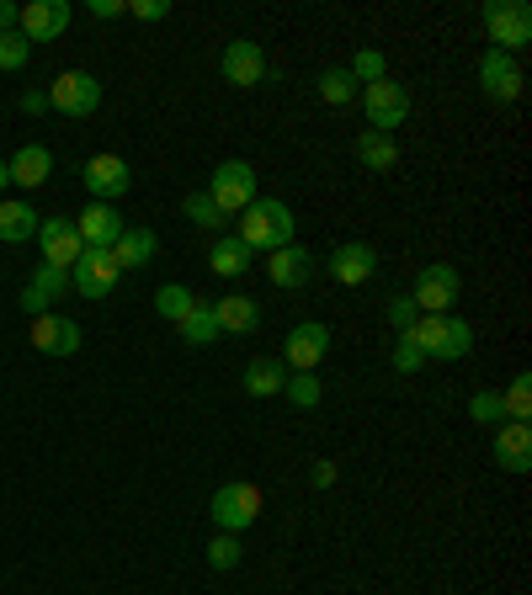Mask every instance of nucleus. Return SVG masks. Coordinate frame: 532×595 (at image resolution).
I'll list each match as a JSON object with an SVG mask.
<instances>
[{"label": "nucleus", "instance_id": "obj_37", "mask_svg": "<svg viewBox=\"0 0 532 595\" xmlns=\"http://www.w3.org/2000/svg\"><path fill=\"white\" fill-rule=\"evenodd\" d=\"M27 59H32V43L22 32H0V70H22Z\"/></svg>", "mask_w": 532, "mask_h": 595}, {"label": "nucleus", "instance_id": "obj_36", "mask_svg": "<svg viewBox=\"0 0 532 595\" xmlns=\"http://www.w3.org/2000/svg\"><path fill=\"white\" fill-rule=\"evenodd\" d=\"M283 394H288L298 409H315L319 405V378L315 373H293V378L283 383Z\"/></svg>", "mask_w": 532, "mask_h": 595}, {"label": "nucleus", "instance_id": "obj_41", "mask_svg": "<svg viewBox=\"0 0 532 595\" xmlns=\"http://www.w3.org/2000/svg\"><path fill=\"white\" fill-rule=\"evenodd\" d=\"M128 11H134L139 22H166V17H170V0H134Z\"/></svg>", "mask_w": 532, "mask_h": 595}, {"label": "nucleus", "instance_id": "obj_27", "mask_svg": "<svg viewBox=\"0 0 532 595\" xmlns=\"http://www.w3.org/2000/svg\"><path fill=\"white\" fill-rule=\"evenodd\" d=\"M208 266H214L218 277H245V266H250V250H245L235 235H224L214 250H208Z\"/></svg>", "mask_w": 532, "mask_h": 595}, {"label": "nucleus", "instance_id": "obj_35", "mask_svg": "<svg viewBox=\"0 0 532 595\" xmlns=\"http://www.w3.org/2000/svg\"><path fill=\"white\" fill-rule=\"evenodd\" d=\"M352 80H357V86H373V80H388V65H384V53H378V48H363V53H357V59H352Z\"/></svg>", "mask_w": 532, "mask_h": 595}, {"label": "nucleus", "instance_id": "obj_15", "mask_svg": "<svg viewBox=\"0 0 532 595\" xmlns=\"http://www.w3.org/2000/svg\"><path fill=\"white\" fill-rule=\"evenodd\" d=\"M480 86L490 101H516V96H522V65H516V53L490 48L480 59Z\"/></svg>", "mask_w": 532, "mask_h": 595}, {"label": "nucleus", "instance_id": "obj_28", "mask_svg": "<svg viewBox=\"0 0 532 595\" xmlns=\"http://www.w3.org/2000/svg\"><path fill=\"white\" fill-rule=\"evenodd\" d=\"M176 330H181V340H187V346H214L218 335V319H214V309H208V304H197L193 314H187V319H181V325H176Z\"/></svg>", "mask_w": 532, "mask_h": 595}, {"label": "nucleus", "instance_id": "obj_1", "mask_svg": "<svg viewBox=\"0 0 532 595\" xmlns=\"http://www.w3.org/2000/svg\"><path fill=\"white\" fill-rule=\"evenodd\" d=\"M235 239H240L245 250H283V245H293V214L288 202H277V197H256L250 208L240 214V229H235Z\"/></svg>", "mask_w": 532, "mask_h": 595}, {"label": "nucleus", "instance_id": "obj_14", "mask_svg": "<svg viewBox=\"0 0 532 595\" xmlns=\"http://www.w3.org/2000/svg\"><path fill=\"white\" fill-rule=\"evenodd\" d=\"M65 27H70V0H27L17 32H22L27 43H49Z\"/></svg>", "mask_w": 532, "mask_h": 595}, {"label": "nucleus", "instance_id": "obj_32", "mask_svg": "<svg viewBox=\"0 0 532 595\" xmlns=\"http://www.w3.org/2000/svg\"><path fill=\"white\" fill-rule=\"evenodd\" d=\"M32 292H38V298H43V304H53V298H65V292H75L70 287V271H59V266H43L38 261V271H32Z\"/></svg>", "mask_w": 532, "mask_h": 595}, {"label": "nucleus", "instance_id": "obj_33", "mask_svg": "<svg viewBox=\"0 0 532 595\" xmlns=\"http://www.w3.org/2000/svg\"><path fill=\"white\" fill-rule=\"evenodd\" d=\"M357 91H363V86H357V80H352L346 70H325V75H319V96H325L331 107H346V101H352Z\"/></svg>", "mask_w": 532, "mask_h": 595}, {"label": "nucleus", "instance_id": "obj_11", "mask_svg": "<svg viewBox=\"0 0 532 595\" xmlns=\"http://www.w3.org/2000/svg\"><path fill=\"white\" fill-rule=\"evenodd\" d=\"M415 309H426V314H447L453 304H459V271L447 261H436V266H426L421 277H415Z\"/></svg>", "mask_w": 532, "mask_h": 595}, {"label": "nucleus", "instance_id": "obj_20", "mask_svg": "<svg viewBox=\"0 0 532 595\" xmlns=\"http://www.w3.org/2000/svg\"><path fill=\"white\" fill-rule=\"evenodd\" d=\"M490 453H495V463H501L506 474H528L532 468V430L511 420V426L495 430V447H490Z\"/></svg>", "mask_w": 532, "mask_h": 595}, {"label": "nucleus", "instance_id": "obj_8", "mask_svg": "<svg viewBox=\"0 0 532 595\" xmlns=\"http://www.w3.org/2000/svg\"><path fill=\"white\" fill-rule=\"evenodd\" d=\"M38 250H43V266L70 271V266L86 256V245L75 235V218H43V224H38Z\"/></svg>", "mask_w": 532, "mask_h": 595}, {"label": "nucleus", "instance_id": "obj_2", "mask_svg": "<svg viewBox=\"0 0 532 595\" xmlns=\"http://www.w3.org/2000/svg\"><path fill=\"white\" fill-rule=\"evenodd\" d=\"M411 340L421 346V357H436V361H459L474 351L469 319H453V314H421L411 325Z\"/></svg>", "mask_w": 532, "mask_h": 595}, {"label": "nucleus", "instance_id": "obj_10", "mask_svg": "<svg viewBox=\"0 0 532 595\" xmlns=\"http://www.w3.org/2000/svg\"><path fill=\"white\" fill-rule=\"evenodd\" d=\"M122 229H128V224L118 218V208H112V202H86V208L75 214V235H80V245H86V250H112Z\"/></svg>", "mask_w": 532, "mask_h": 595}, {"label": "nucleus", "instance_id": "obj_42", "mask_svg": "<svg viewBox=\"0 0 532 595\" xmlns=\"http://www.w3.org/2000/svg\"><path fill=\"white\" fill-rule=\"evenodd\" d=\"M309 484H315V489H331V484H336V463H331V457H319L315 474H309Z\"/></svg>", "mask_w": 532, "mask_h": 595}, {"label": "nucleus", "instance_id": "obj_23", "mask_svg": "<svg viewBox=\"0 0 532 595\" xmlns=\"http://www.w3.org/2000/svg\"><path fill=\"white\" fill-rule=\"evenodd\" d=\"M283 383H288V367L277 357H256L245 367V394L250 399H272V394H283Z\"/></svg>", "mask_w": 532, "mask_h": 595}, {"label": "nucleus", "instance_id": "obj_30", "mask_svg": "<svg viewBox=\"0 0 532 595\" xmlns=\"http://www.w3.org/2000/svg\"><path fill=\"white\" fill-rule=\"evenodd\" d=\"M501 409H506V420L528 426V415H532V378L528 373H516V378H511V388L501 394Z\"/></svg>", "mask_w": 532, "mask_h": 595}, {"label": "nucleus", "instance_id": "obj_6", "mask_svg": "<svg viewBox=\"0 0 532 595\" xmlns=\"http://www.w3.org/2000/svg\"><path fill=\"white\" fill-rule=\"evenodd\" d=\"M208 516L218 522V532L240 537L245 526H256V516H262V489L256 484H224L214 495V505H208Z\"/></svg>", "mask_w": 532, "mask_h": 595}, {"label": "nucleus", "instance_id": "obj_3", "mask_svg": "<svg viewBox=\"0 0 532 595\" xmlns=\"http://www.w3.org/2000/svg\"><path fill=\"white\" fill-rule=\"evenodd\" d=\"M208 197H214L229 218H240L245 208L256 202V170L245 166V160H218L214 176H208Z\"/></svg>", "mask_w": 532, "mask_h": 595}, {"label": "nucleus", "instance_id": "obj_4", "mask_svg": "<svg viewBox=\"0 0 532 595\" xmlns=\"http://www.w3.org/2000/svg\"><path fill=\"white\" fill-rule=\"evenodd\" d=\"M484 32L501 53H516V48L532 43V11L522 0H490L484 6Z\"/></svg>", "mask_w": 532, "mask_h": 595}, {"label": "nucleus", "instance_id": "obj_9", "mask_svg": "<svg viewBox=\"0 0 532 595\" xmlns=\"http://www.w3.org/2000/svg\"><path fill=\"white\" fill-rule=\"evenodd\" d=\"M325 357H331V330H325L319 319H304V325H293V330H288V357H283V367H293V373H315Z\"/></svg>", "mask_w": 532, "mask_h": 595}, {"label": "nucleus", "instance_id": "obj_26", "mask_svg": "<svg viewBox=\"0 0 532 595\" xmlns=\"http://www.w3.org/2000/svg\"><path fill=\"white\" fill-rule=\"evenodd\" d=\"M357 160H363L367 170H394L400 166V143H394V133H373V128H367L363 139H357Z\"/></svg>", "mask_w": 532, "mask_h": 595}, {"label": "nucleus", "instance_id": "obj_22", "mask_svg": "<svg viewBox=\"0 0 532 595\" xmlns=\"http://www.w3.org/2000/svg\"><path fill=\"white\" fill-rule=\"evenodd\" d=\"M6 166H11V181H17V187H43V181H49V170H53V155L49 149H43V143H22V149H17V160H6Z\"/></svg>", "mask_w": 532, "mask_h": 595}, {"label": "nucleus", "instance_id": "obj_40", "mask_svg": "<svg viewBox=\"0 0 532 595\" xmlns=\"http://www.w3.org/2000/svg\"><path fill=\"white\" fill-rule=\"evenodd\" d=\"M415 319H421V309H415V298H394V304H388V325H394L400 335H411Z\"/></svg>", "mask_w": 532, "mask_h": 595}, {"label": "nucleus", "instance_id": "obj_25", "mask_svg": "<svg viewBox=\"0 0 532 595\" xmlns=\"http://www.w3.org/2000/svg\"><path fill=\"white\" fill-rule=\"evenodd\" d=\"M43 218L32 214V202H0V245H22L38 235Z\"/></svg>", "mask_w": 532, "mask_h": 595}, {"label": "nucleus", "instance_id": "obj_43", "mask_svg": "<svg viewBox=\"0 0 532 595\" xmlns=\"http://www.w3.org/2000/svg\"><path fill=\"white\" fill-rule=\"evenodd\" d=\"M49 107H53L49 91H27L22 96V112H27V118H38V112H49Z\"/></svg>", "mask_w": 532, "mask_h": 595}, {"label": "nucleus", "instance_id": "obj_29", "mask_svg": "<svg viewBox=\"0 0 532 595\" xmlns=\"http://www.w3.org/2000/svg\"><path fill=\"white\" fill-rule=\"evenodd\" d=\"M155 309H160V319H187V314L197 309V298H193V287H181V282H166L160 292H155Z\"/></svg>", "mask_w": 532, "mask_h": 595}, {"label": "nucleus", "instance_id": "obj_34", "mask_svg": "<svg viewBox=\"0 0 532 595\" xmlns=\"http://www.w3.org/2000/svg\"><path fill=\"white\" fill-rule=\"evenodd\" d=\"M240 558H245V543L235 532H218L214 543H208V564H214V569H235Z\"/></svg>", "mask_w": 532, "mask_h": 595}, {"label": "nucleus", "instance_id": "obj_5", "mask_svg": "<svg viewBox=\"0 0 532 595\" xmlns=\"http://www.w3.org/2000/svg\"><path fill=\"white\" fill-rule=\"evenodd\" d=\"M363 112H367V128L373 133H394L400 122L411 118V91L405 86H394V80H373V86H363Z\"/></svg>", "mask_w": 532, "mask_h": 595}, {"label": "nucleus", "instance_id": "obj_13", "mask_svg": "<svg viewBox=\"0 0 532 595\" xmlns=\"http://www.w3.org/2000/svg\"><path fill=\"white\" fill-rule=\"evenodd\" d=\"M80 181L91 191V202H118L122 191H128V181H134V170H128V160H118V155H91Z\"/></svg>", "mask_w": 532, "mask_h": 595}, {"label": "nucleus", "instance_id": "obj_39", "mask_svg": "<svg viewBox=\"0 0 532 595\" xmlns=\"http://www.w3.org/2000/svg\"><path fill=\"white\" fill-rule=\"evenodd\" d=\"M421 346H415L411 335H400V346H394V373H405V378H411V373H421Z\"/></svg>", "mask_w": 532, "mask_h": 595}, {"label": "nucleus", "instance_id": "obj_24", "mask_svg": "<svg viewBox=\"0 0 532 595\" xmlns=\"http://www.w3.org/2000/svg\"><path fill=\"white\" fill-rule=\"evenodd\" d=\"M149 256H155V229H122L112 245L118 271H139V266H149Z\"/></svg>", "mask_w": 532, "mask_h": 595}, {"label": "nucleus", "instance_id": "obj_16", "mask_svg": "<svg viewBox=\"0 0 532 595\" xmlns=\"http://www.w3.org/2000/svg\"><path fill=\"white\" fill-rule=\"evenodd\" d=\"M218 70H224V80L229 86H262L266 80V53H262V43H250V38H240V43H229L224 48V59H218Z\"/></svg>", "mask_w": 532, "mask_h": 595}, {"label": "nucleus", "instance_id": "obj_17", "mask_svg": "<svg viewBox=\"0 0 532 595\" xmlns=\"http://www.w3.org/2000/svg\"><path fill=\"white\" fill-rule=\"evenodd\" d=\"M32 346L43 357H75L80 351V325L65 319V314H38L32 319Z\"/></svg>", "mask_w": 532, "mask_h": 595}, {"label": "nucleus", "instance_id": "obj_21", "mask_svg": "<svg viewBox=\"0 0 532 595\" xmlns=\"http://www.w3.org/2000/svg\"><path fill=\"white\" fill-rule=\"evenodd\" d=\"M218 319V330L229 335H250L256 325H262V309H256V298H245V292H229V298H218V304H208Z\"/></svg>", "mask_w": 532, "mask_h": 595}, {"label": "nucleus", "instance_id": "obj_31", "mask_svg": "<svg viewBox=\"0 0 532 595\" xmlns=\"http://www.w3.org/2000/svg\"><path fill=\"white\" fill-rule=\"evenodd\" d=\"M181 214L193 218L197 229H224V224H229V214L218 208V202H214V197H208V191H193V197L181 202Z\"/></svg>", "mask_w": 532, "mask_h": 595}, {"label": "nucleus", "instance_id": "obj_18", "mask_svg": "<svg viewBox=\"0 0 532 595\" xmlns=\"http://www.w3.org/2000/svg\"><path fill=\"white\" fill-rule=\"evenodd\" d=\"M373 271H378V256H373V245H363V239H346V245L331 250V277H336L341 287H363Z\"/></svg>", "mask_w": 532, "mask_h": 595}, {"label": "nucleus", "instance_id": "obj_19", "mask_svg": "<svg viewBox=\"0 0 532 595\" xmlns=\"http://www.w3.org/2000/svg\"><path fill=\"white\" fill-rule=\"evenodd\" d=\"M266 277H272L277 287H304L309 277H315V261H309V250L293 239V245H283V250L266 256Z\"/></svg>", "mask_w": 532, "mask_h": 595}, {"label": "nucleus", "instance_id": "obj_7", "mask_svg": "<svg viewBox=\"0 0 532 595\" xmlns=\"http://www.w3.org/2000/svg\"><path fill=\"white\" fill-rule=\"evenodd\" d=\"M49 101H53V112H65V118H91L101 107V80L86 70H65L49 86Z\"/></svg>", "mask_w": 532, "mask_h": 595}, {"label": "nucleus", "instance_id": "obj_12", "mask_svg": "<svg viewBox=\"0 0 532 595\" xmlns=\"http://www.w3.org/2000/svg\"><path fill=\"white\" fill-rule=\"evenodd\" d=\"M70 287L80 298H107V292L118 287V261H112V250H86V256L70 266Z\"/></svg>", "mask_w": 532, "mask_h": 595}, {"label": "nucleus", "instance_id": "obj_46", "mask_svg": "<svg viewBox=\"0 0 532 595\" xmlns=\"http://www.w3.org/2000/svg\"><path fill=\"white\" fill-rule=\"evenodd\" d=\"M11 187V166H6V160H0V191Z\"/></svg>", "mask_w": 532, "mask_h": 595}, {"label": "nucleus", "instance_id": "obj_38", "mask_svg": "<svg viewBox=\"0 0 532 595\" xmlns=\"http://www.w3.org/2000/svg\"><path fill=\"white\" fill-rule=\"evenodd\" d=\"M469 415H474L480 426H501V420H506V409H501V394H490V388H484V394H474V399H469Z\"/></svg>", "mask_w": 532, "mask_h": 595}, {"label": "nucleus", "instance_id": "obj_44", "mask_svg": "<svg viewBox=\"0 0 532 595\" xmlns=\"http://www.w3.org/2000/svg\"><path fill=\"white\" fill-rule=\"evenodd\" d=\"M17 22H22V6L0 0V32H17Z\"/></svg>", "mask_w": 532, "mask_h": 595}, {"label": "nucleus", "instance_id": "obj_45", "mask_svg": "<svg viewBox=\"0 0 532 595\" xmlns=\"http://www.w3.org/2000/svg\"><path fill=\"white\" fill-rule=\"evenodd\" d=\"M122 11H128L122 0H91V17H101V22H107V17H122Z\"/></svg>", "mask_w": 532, "mask_h": 595}]
</instances>
